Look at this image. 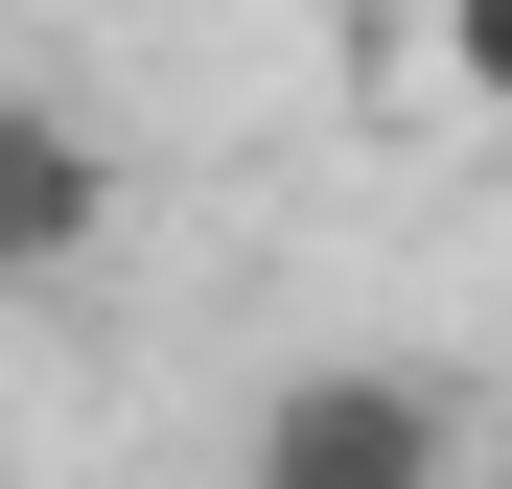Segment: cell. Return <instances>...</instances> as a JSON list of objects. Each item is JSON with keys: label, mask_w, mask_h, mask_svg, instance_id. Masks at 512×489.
Segmentation results:
<instances>
[{"label": "cell", "mask_w": 512, "mask_h": 489, "mask_svg": "<svg viewBox=\"0 0 512 489\" xmlns=\"http://www.w3.org/2000/svg\"><path fill=\"white\" fill-rule=\"evenodd\" d=\"M233 489H466V396L396 350H326L233 420Z\"/></svg>", "instance_id": "obj_1"}, {"label": "cell", "mask_w": 512, "mask_h": 489, "mask_svg": "<svg viewBox=\"0 0 512 489\" xmlns=\"http://www.w3.org/2000/svg\"><path fill=\"white\" fill-rule=\"evenodd\" d=\"M94 233H117V163H94V117L0 94V280H70Z\"/></svg>", "instance_id": "obj_2"}, {"label": "cell", "mask_w": 512, "mask_h": 489, "mask_svg": "<svg viewBox=\"0 0 512 489\" xmlns=\"http://www.w3.org/2000/svg\"><path fill=\"white\" fill-rule=\"evenodd\" d=\"M443 94H466V117H512V0H443Z\"/></svg>", "instance_id": "obj_3"}]
</instances>
